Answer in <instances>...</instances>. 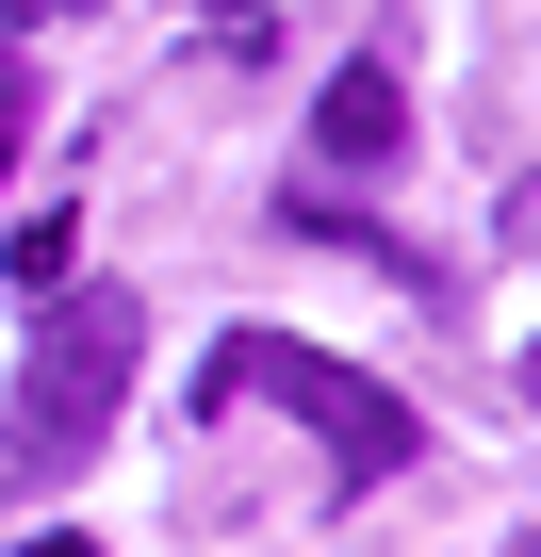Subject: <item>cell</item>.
Masks as SVG:
<instances>
[{
  "label": "cell",
  "instance_id": "6da1fadb",
  "mask_svg": "<svg viewBox=\"0 0 541 557\" xmlns=\"http://www.w3.org/2000/svg\"><path fill=\"white\" fill-rule=\"evenodd\" d=\"M132 345H148V312L115 296V278H83V296L34 329L17 410H0V475H17V492H66V475L99 459V426H115V394H132Z\"/></svg>",
  "mask_w": 541,
  "mask_h": 557
},
{
  "label": "cell",
  "instance_id": "7a4b0ae2",
  "mask_svg": "<svg viewBox=\"0 0 541 557\" xmlns=\"http://www.w3.org/2000/svg\"><path fill=\"white\" fill-rule=\"evenodd\" d=\"M197 410H296V426H329V459H345V475H394V459H410V410H394L378 377L312 361L296 329H230V345L197 361Z\"/></svg>",
  "mask_w": 541,
  "mask_h": 557
},
{
  "label": "cell",
  "instance_id": "3957f363",
  "mask_svg": "<svg viewBox=\"0 0 541 557\" xmlns=\"http://www.w3.org/2000/svg\"><path fill=\"white\" fill-rule=\"evenodd\" d=\"M394 148H410V83H394L378 50H345V66H329V99H312V164H345V181H378Z\"/></svg>",
  "mask_w": 541,
  "mask_h": 557
},
{
  "label": "cell",
  "instance_id": "277c9868",
  "mask_svg": "<svg viewBox=\"0 0 541 557\" xmlns=\"http://www.w3.org/2000/svg\"><path fill=\"white\" fill-rule=\"evenodd\" d=\"M17 115H34V66L0 50V164H17Z\"/></svg>",
  "mask_w": 541,
  "mask_h": 557
},
{
  "label": "cell",
  "instance_id": "5b68a950",
  "mask_svg": "<svg viewBox=\"0 0 541 557\" xmlns=\"http://www.w3.org/2000/svg\"><path fill=\"white\" fill-rule=\"evenodd\" d=\"M508 246H525V262H541V164H525V181H508Z\"/></svg>",
  "mask_w": 541,
  "mask_h": 557
},
{
  "label": "cell",
  "instance_id": "8992f818",
  "mask_svg": "<svg viewBox=\"0 0 541 557\" xmlns=\"http://www.w3.org/2000/svg\"><path fill=\"white\" fill-rule=\"evenodd\" d=\"M17 17H99V0H17Z\"/></svg>",
  "mask_w": 541,
  "mask_h": 557
},
{
  "label": "cell",
  "instance_id": "52a82bcc",
  "mask_svg": "<svg viewBox=\"0 0 541 557\" xmlns=\"http://www.w3.org/2000/svg\"><path fill=\"white\" fill-rule=\"evenodd\" d=\"M34 557H99V541H83V524H66V541H34Z\"/></svg>",
  "mask_w": 541,
  "mask_h": 557
},
{
  "label": "cell",
  "instance_id": "ba28073f",
  "mask_svg": "<svg viewBox=\"0 0 541 557\" xmlns=\"http://www.w3.org/2000/svg\"><path fill=\"white\" fill-rule=\"evenodd\" d=\"M476 557H541V541H476Z\"/></svg>",
  "mask_w": 541,
  "mask_h": 557
},
{
  "label": "cell",
  "instance_id": "9c48e42d",
  "mask_svg": "<svg viewBox=\"0 0 541 557\" xmlns=\"http://www.w3.org/2000/svg\"><path fill=\"white\" fill-rule=\"evenodd\" d=\"M213 17H230V34H246V0H213Z\"/></svg>",
  "mask_w": 541,
  "mask_h": 557
}]
</instances>
